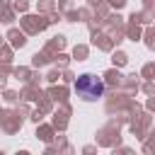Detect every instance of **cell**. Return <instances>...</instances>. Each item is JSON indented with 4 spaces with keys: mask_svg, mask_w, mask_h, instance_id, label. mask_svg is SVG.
I'll use <instances>...</instances> for the list:
<instances>
[{
    "mask_svg": "<svg viewBox=\"0 0 155 155\" xmlns=\"http://www.w3.org/2000/svg\"><path fill=\"white\" fill-rule=\"evenodd\" d=\"M75 92L80 94V97H85V99H99L102 94H104V82L97 78V75H90V73H85V75H80L78 80H75Z\"/></svg>",
    "mask_w": 155,
    "mask_h": 155,
    "instance_id": "cell-1",
    "label": "cell"
}]
</instances>
